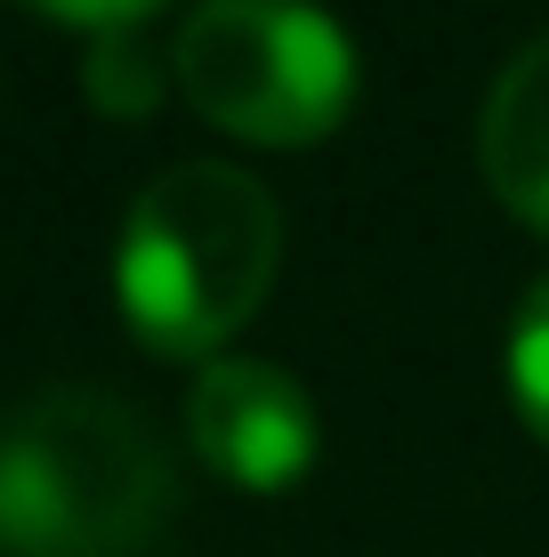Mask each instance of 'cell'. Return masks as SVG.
I'll return each mask as SVG.
<instances>
[{"mask_svg":"<svg viewBox=\"0 0 549 557\" xmlns=\"http://www.w3.org/2000/svg\"><path fill=\"white\" fill-rule=\"evenodd\" d=\"M283 259V210L242 162H170L138 186L113 243V299L154 356L211 363L259 315Z\"/></svg>","mask_w":549,"mask_h":557,"instance_id":"6da1fadb","label":"cell"},{"mask_svg":"<svg viewBox=\"0 0 549 557\" xmlns=\"http://www.w3.org/2000/svg\"><path fill=\"white\" fill-rule=\"evenodd\" d=\"M170 517V453L138 405L49 388L0 420V557H138Z\"/></svg>","mask_w":549,"mask_h":557,"instance_id":"7a4b0ae2","label":"cell"},{"mask_svg":"<svg viewBox=\"0 0 549 557\" xmlns=\"http://www.w3.org/2000/svg\"><path fill=\"white\" fill-rule=\"evenodd\" d=\"M170 73L202 122L251 146H315L355 106V49L315 0H195Z\"/></svg>","mask_w":549,"mask_h":557,"instance_id":"3957f363","label":"cell"},{"mask_svg":"<svg viewBox=\"0 0 549 557\" xmlns=\"http://www.w3.org/2000/svg\"><path fill=\"white\" fill-rule=\"evenodd\" d=\"M186 436L226 485L283 493L315 460V405L283 363L259 356H211L186 388Z\"/></svg>","mask_w":549,"mask_h":557,"instance_id":"277c9868","label":"cell"},{"mask_svg":"<svg viewBox=\"0 0 549 557\" xmlns=\"http://www.w3.org/2000/svg\"><path fill=\"white\" fill-rule=\"evenodd\" d=\"M477 162H485V186L525 226L549 235V33H534L494 73V98L477 122Z\"/></svg>","mask_w":549,"mask_h":557,"instance_id":"5b68a950","label":"cell"},{"mask_svg":"<svg viewBox=\"0 0 549 557\" xmlns=\"http://www.w3.org/2000/svg\"><path fill=\"white\" fill-rule=\"evenodd\" d=\"M509 396H517L525 429L549 445V275L525 292L517 323H509Z\"/></svg>","mask_w":549,"mask_h":557,"instance_id":"8992f818","label":"cell"},{"mask_svg":"<svg viewBox=\"0 0 549 557\" xmlns=\"http://www.w3.org/2000/svg\"><path fill=\"white\" fill-rule=\"evenodd\" d=\"M33 9L73 16V25H98V33H129L146 9H162V0H33Z\"/></svg>","mask_w":549,"mask_h":557,"instance_id":"52a82bcc","label":"cell"}]
</instances>
